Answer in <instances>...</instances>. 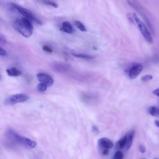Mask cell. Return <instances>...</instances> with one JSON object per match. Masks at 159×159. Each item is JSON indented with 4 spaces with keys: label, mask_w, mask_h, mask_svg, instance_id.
<instances>
[{
    "label": "cell",
    "mask_w": 159,
    "mask_h": 159,
    "mask_svg": "<svg viewBox=\"0 0 159 159\" xmlns=\"http://www.w3.org/2000/svg\"><path fill=\"white\" fill-rule=\"evenodd\" d=\"M127 16L129 20L137 26L146 42L149 44H152L153 43V39L146 24L139 18L136 14L134 12L128 13Z\"/></svg>",
    "instance_id": "6da1fadb"
},
{
    "label": "cell",
    "mask_w": 159,
    "mask_h": 159,
    "mask_svg": "<svg viewBox=\"0 0 159 159\" xmlns=\"http://www.w3.org/2000/svg\"><path fill=\"white\" fill-rule=\"evenodd\" d=\"M14 28L25 37H29L33 33L32 22L25 18L16 19L13 23Z\"/></svg>",
    "instance_id": "7a4b0ae2"
},
{
    "label": "cell",
    "mask_w": 159,
    "mask_h": 159,
    "mask_svg": "<svg viewBox=\"0 0 159 159\" xmlns=\"http://www.w3.org/2000/svg\"><path fill=\"white\" fill-rule=\"evenodd\" d=\"M7 135L16 143L27 148H34L37 145L35 141L31 140L29 138H27L25 137L21 136L11 129L8 130Z\"/></svg>",
    "instance_id": "3957f363"
},
{
    "label": "cell",
    "mask_w": 159,
    "mask_h": 159,
    "mask_svg": "<svg viewBox=\"0 0 159 159\" xmlns=\"http://www.w3.org/2000/svg\"><path fill=\"white\" fill-rule=\"evenodd\" d=\"M11 4V7L14 10H16V11H17L19 13L22 14L24 17V18L28 19L31 22H35L40 25L42 24V22L39 19H37L30 10L26 8H24L18 4Z\"/></svg>",
    "instance_id": "277c9868"
},
{
    "label": "cell",
    "mask_w": 159,
    "mask_h": 159,
    "mask_svg": "<svg viewBox=\"0 0 159 159\" xmlns=\"http://www.w3.org/2000/svg\"><path fill=\"white\" fill-rule=\"evenodd\" d=\"M29 96L24 93H18L13 94L6 98L4 101L6 105H12L19 102H24L27 101Z\"/></svg>",
    "instance_id": "5b68a950"
},
{
    "label": "cell",
    "mask_w": 159,
    "mask_h": 159,
    "mask_svg": "<svg viewBox=\"0 0 159 159\" xmlns=\"http://www.w3.org/2000/svg\"><path fill=\"white\" fill-rule=\"evenodd\" d=\"M98 146L101 154L103 155H106L109 153V150L114 146V143L109 139L103 137L99 139Z\"/></svg>",
    "instance_id": "8992f818"
},
{
    "label": "cell",
    "mask_w": 159,
    "mask_h": 159,
    "mask_svg": "<svg viewBox=\"0 0 159 159\" xmlns=\"http://www.w3.org/2000/svg\"><path fill=\"white\" fill-rule=\"evenodd\" d=\"M143 70V66L140 63L134 65L130 69L129 72V76L130 79L136 78Z\"/></svg>",
    "instance_id": "52a82bcc"
},
{
    "label": "cell",
    "mask_w": 159,
    "mask_h": 159,
    "mask_svg": "<svg viewBox=\"0 0 159 159\" xmlns=\"http://www.w3.org/2000/svg\"><path fill=\"white\" fill-rule=\"evenodd\" d=\"M37 78L40 83L45 84L47 86H52L54 82L53 78L45 73H38L37 75Z\"/></svg>",
    "instance_id": "ba28073f"
},
{
    "label": "cell",
    "mask_w": 159,
    "mask_h": 159,
    "mask_svg": "<svg viewBox=\"0 0 159 159\" xmlns=\"http://www.w3.org/2000/svg\"><path fill=\"white\" fill-rule=\"evenodd\" d=\"M52 68L53 70L58 72H64L69 68V66L66 64H63L61 63H53L51 65Z\"/></svg>",
    "instance_id": "9c48e42d"
},
{
    "label": "cell",
    "mask_w": 159,
    "mask_h": 159,
    "mask_svg": "<svg viewBox=\"0 0 159 159\" xmlns=\"http://www.w3.org/2000/svg\"><path fill=\"white\" fill-rule=\"evenodd\" d=\"M134 134H135V132L134 130H132L130 131H129L126 135H125V137H126V145H125V149L126 150H128L132 144V142H133V139H134Z\"/></svg>",
    "instance_id": "30bf717a"
},
{
    "label": "cell",
    "mask_w": 159,
    "mask_h": 159,
    "mask_svg": "<svg viewBox=\"0 0 159 159\" xmlns=\"http://www.w3.org/2000/svg\"><path fill=\"white\" fill-rule=\"evenodd\" d=\"M61 28L64 32H65L67 34H72L74 31L73 28L71 24L67 21L63 22L61 25Z\"/></svg>",
    "instance_id": "8fae6325"
},
{
    "label": "cell",
    "mask_w": 159,
    "mask_h": 159,
    "mask_svg": "<svg viewBox=\"0 0 159 159\" xmlns=\"http://www.w3.org/2000/svg\"><path fill=\"white\" fill-rule=\"evenodd\" d=\"M7 74L10 76H19L21 75L22 73L20 71L17 70L16 68H9L6 70Z\"/></svg>",
    "instance_id": "7c38bea8"
},
{
    "label": "cell",
    "mask_w": 159,
    "mask_h": 159,
    "mask_svg": "<svg viewBox=\"0 0 159 159\" xmlns=\"http://www.w3.org/2000/svg\"><path fill=\"white\" fill-rule=\"evenodd\" d=\"M126 145V137L124 135L120 139H119L116 143V148L118 150L123 149L125 148Z\"/></svg>",
    "instance_id": "4fadbf2b"
},
{
    "label": "cell",
    "mask_w": 159,
    "mask_h": 159,
    "mask_svg": "<svg viewBox=\"0 0 159 159\" xmlns=\"http://www.w3.org/2000/svg\"><path fill=\"white\" fill-rule=\"evenodd\" d=\"M148 112L152 116H159V108L156 106H150L148 108Z\"/></svg>",
    "instance_id": "5bb4252c"
},
{
    "label": "cell",
    "mask_w": 159,
    "mask_h": 159,
    "mask_svg": "<svg viewBox=\"0 0 159 159\" xmlns=\"http://www.w3.org/2000/svg\"><path fill=\"white\" fill-rule=\"evenodd\" d=\"M72 55L76 58H80L86 59V60H91V59H93L94 58V56H92L90 55H87V54H84V53H72Z\"/></svg>",
    "instance_id": "9a60e30c"
},
{
    "label": "cell",
    "mask_w": 159,
    "mask_h": 159,
    "mask_svg": "<svg viewBox=\"0 0 159 159\" xmlns=\"http://www.w3.org/2000/svg\"><path fill=\"white\" fill-rule=\"evenodd\" d=\"M47 87L48 86L45 84L42 83H40L39 84H38V85L37 86V89L39 92L43 93V92H45L47 90Z\"/></svg>",
    "instance_id": "2e32d148"
},
{
    "label": "cell",
    "mask_w": 159,
    "mask_h": 159,
    "mask_svg": "<svg viewBox=\"0 0 159 159\" xmlns=\"http://www.w3.org/2000/svg\"><path fill=\"white\" fill-rule=\"evenodd\" d=\"M75 23L76 26L78 27V29H80L81 31H82V32L86 31V28L85 25L81 22H80L79 20H76L75 22Z\"/></svg>",
    "instance_id": "e0dca14e"
},
{
    "label": "cell",
    "mask_w": 159,
    "mask_h": 159,
    "mask_svg": "<svg viewBox=\"0 0 159 159\" xmlns=\"http://www.w3.org/2000/svg\"><path fill=\"white\" fill-rule=\"evenodd\" d=\"M123 157H124L123 153L120 150H117L114 153L112 159H123Z\"/></svg>",
    "instance_id": "ac0fdd59"
},
{
    "label": "cell",
    "mask_w": 159,
    "mask_h": 159,
    "mask_svg": "<svg viewBox=\"0 0 159 159\" xmlns=\"http://www.w3.org/2000/svg\"><path fill=\"white\" fill-rule=\"evenodd\" d=\"M152 79H153V76L152 75H145L143 76L141 78V81L144 82V83H146V82L151 81Z\"/></svg>",
    "instance_id": "d6986e66"
},
{
    "label": "cell",
    "mask_w": 159,
    "mask_h": 159,
    "mask_svg": "<svg viewBox=\"0 0 159 159\" xmlns=\"http://www.w3.org/2000/svg\"><path fill=\"white\" fill-rule=\"evenodd\" d=\"M42 2L44 3V4H46L48 6H52L53 7H55V8L58 7V4L57 3L53 2V1H44Z\"/></svg>",
    "instance_id": "ffe728a7"
},
{
    "label": "cell",
    "mask_w": 159,
    "mask_h": 159,
    "mask_svg": "<svg viewBox=\"0 0 159 159\" xmlns=\"http://www.w3.org/2000/svg\"><path fill=\"white\" fill-rule=\"evenodd\" d=\"M0 55L1 57H5L7 55V52L2 47L0 48Z\"/></svg>",
    "instance_id": "44dd1931"
},
{
    "label": "cell",
    "mask_w": 159,
    "mask_h": 159,
    "mask_svg": "<svg viewBox=\"0 0 159 159\" xmlns=\"http://www.w3.org/2000/svg\"><path fill=\"white\" fill-rule=\"evenodd\" d=\"M43 50H45V51H47L48 52H52V50L48 47V46H47V45H45L43 47Z\"/></svg>",
    "instance_id": "7402d4cb"
},
{
    "label": "cell",
    "mask_w": 159,
    "mask_h": 159,
    "mask_svg": "<svg viewBox=\"0 0 159 159\" xmlns=\"http://www.w3.org/2000/svg\"><path fill=\"white\" fill-rule=\"evenodd\" d=\"M139 150L141 153H143L145 152V148L143 145H139Z\"/></svg>",
    "instance_id": "603a6c76"
},
{
    "label": "cell",
    "mask_w": 159,
    "mask_h": 159,
    "mask_svg": "<svg viewBox=\"0 0 159 159\" xmlns=\"http://www.w3.org/2000/svg\"><path fill=\"white\" fill-rule=\"evenodd\" d=\"M153 94L155 95V96H157L159 98V88H157L155 89H154L153 91H152Z\"/></svg>",
    "instance_id": "cb8c5ba5"
},
{
    "label": "cell",
    "mask_w": 159,
    "mask_h": 159,
    "mask_svg": "<svg viewBox=\"0 0 159 159\" xmlns=\"http://www.w3.org/2000/svg\"><path fill=\"white\" fill-rule=\"evenodd\" d=\"M92 130L93 132H94L95 134H98L99 132V130L98 128L96 126V125H93L92 126Z\"/></svg>",
    "instance_id": "d4e9b609"
},
{
    "label": "cell",
    "mask_w": 159,
    "mask_h": 159,
    "mask_svg": "<svg viewBox=\"0 0 159 159\" xmlns=\"http://www.w3.org/2000/svg\"><path fill=\"white\" fill-rule=\"evenodd\" d=\"M154 123H155V125L157 127H159V120H155L154 121Z\"/></svg>",
    "instance_id": "484cf974"
},
{
    "label": "cell",
    "mask_w": 159,
    "mask_h": 159,
    "mask_svg": "<svg viewBox=\"0 0 159 159\" xmlns=\"http://www.w3.org/2000/svg\"><path fill=\"white\" fill-rule=\"evenodd\" d=\"M153 159H157V158H153Z\"/></svg>",
    "instance_id": "4316f807"
}]
</instances>
